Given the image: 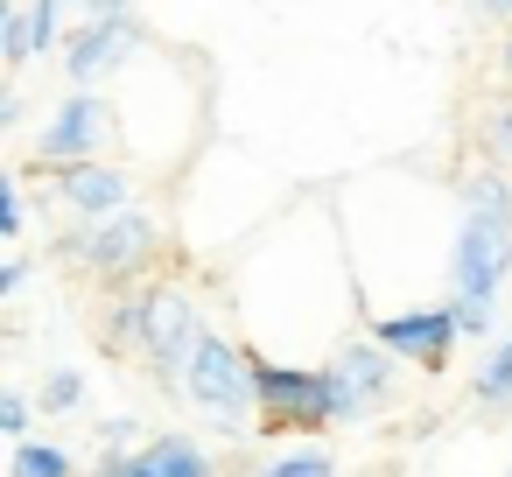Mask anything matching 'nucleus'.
<instances>
[{
  "label": "nucleus",
  "instance_id": "nucleus-1",
  "mask_svg": "<svg viewBox=\"0 0 512 477\" xmlns=\"http://www.w3.org/2000/svg\"><path fill=\"white\" fill-rule=\"evenodd\" d=\"M456 246H449V302L463 309V337H498V288L512 274V176L477 169L456 190Z\"/></svg>",
  "mask_w": 512,
  "mask_h": 477
},
{
  "label": "nucleus",
  "instance_id": "nucleus-2",
  "mask_svg": "<svg viewBox=\"0 0 512 477\" xmlns=\"http://www.w3.org/2000/svg\"><path fill=\"white\" fill-rule=\"evenodd\" d=\"M50 260H64L71 274L99 281V288H127V281H155L162 267V218L155 211H120V218H92V225H64L50 239Z\"/></svg>",
  "mask_w": 512,
  "mask_h": 477
},
{
  "label": "nucleus",
  "instance_id": "nucleus-3",
  "mask_svg": "<svg viewBox=\"0 0 512 477\" xmlns=\"http://www.w3.org/2000/svg\"><path fill=\"white\" fill-rule=\"evenodd\" d=\"M183 400L211 421L218 442H253L260 428V386H253V351L232 330H204L190 372H183Z\"/></svg>",
  "mask_w": 512,
  "mask_h": 477
},
{
  "label": "nucleus",
  "instance_id": "nucleus-4",
  "mask_svg": "<svg viewBox=\"0 0 512 477\" xmlns=\"http://www.w3.org/2000/svg\"><path fill=\"white\" fill-rule=\"evenodd\" d=\"M204 330H211V316L197 309V295L190 288H176V281H148V330H141V372L169 393V400H183V372H190V358H197V344H204Z\"/></svg>",
  "mask_w": 512,
  "mask_h": 477
},
{
  "label": "nucleus",
  "instance_id": "nucleus-5",
  "mask_svg": "<svg viewBox=\"0 0 512 477\" xmlns=\"http://www.w3.org/2000/svg\"><path fill=\"white\" fill-rule=\"evenodd\" d=\"M120 148V106L92 85H71L50 113H43V134H36V155L29 169H64V162H106Z\"/></svg>",
  "mask_w": 512,
  "mask_h": 477
},
{
  "label": "nucleus",
  "instance_id": "nucleus-6",
  "mask_svg": "<svg viewBox=\"0 0 512 477\" xmlns=\"http://www.w3.org/2000/svg\"><path fill=\"white\" fill-rule=\"evenodd\" d=\"M246 351H253V344H246ZM253 386H260V428L316 435V428L337 421V400H330V372H323V365H288V358L253 351Z\"/></svg>",
  "mask_w": 512,
  "mask_h": 477
},
{
  "label": "nucleus",
  "instance_id": "nucleus-7",
  "mask_svg": "<svg viewBox=\"0 0 512 477\" xmlns=\"http://www.w3.org/2000/svg\"><path fill=\"white\" fill-rule=\"evenodd\" d=\"M148 43H155V36H148L134 15H92L85 29L64 36V78H71V85H113Z\"/></svg>",
  "mask_w": 512,
  "mask_h": 477
},
{
  "label": "nucleus",
  "instance_id": "nucleus-8",
  "mask_svg": "<svg viewBox=\"0 0 512 477\" xmlns=\"http://www.w3.org/2000/svg\"><path fill=\"white\" fill-rule=\"evenodd\" d=\"M393 358L400 351H386L372 330L365 337H351L323 372H330V400H337V421H365V414H379V407H393Z\"/></svg>",
  "mask_w": 512,
  "mask_h": 477
},
{
  "label": "nucleus",
  "instance_id": "nucleus-9",
  "mask_svg": "<svg viewBox=\"0 0 512 477\" xmlns=\"http://www.w3.org/2000/svg\"><path fill=\"white\" fill-rule=\"evenodd\" d=\"M43 183H50V204H64L71 225L134 211V176H127L113 155H106V162H64V169H43Z\"/></svg>",
  "mask_w": 512,
  "mask_h": 477
},
{
  "label": "nucleus",
  "instance_id": "nucleus-10",
  "mask_svg": "<svg viewBox=\"0 0 512 477\" xmlns=\"http://www.w3.org/2000/svg\"><path fill=\"white\" fill-rule=\"evenodd\" d=\"M386 351H400V358H414V365H449V351H456V337H463V309L456 302H428V309H393V316H372L365 323Z\"/></svg>",
  "mask_w": 512,
  "mask_h": 477
},
{
  "label": "nucleus",
  "instance_id": "nucleus-11",
  "mask_svg": "<svg viewBox=\"0 0 512 477\" xmlns=\"http://www.w3.org/2000/svg\"><path fill=\"white\" fill-rule=\"evenodd\" d=\"M57 15H64V0H22V8H0V57L22 71L29 57L57 50V43H64Z\"/></svg>",
  "mask_w": 512,
  "mask_h": 477
},
{
  "label": "nucleus",
  "instance_id": "nucleus-12",
  "mask_svg": "<svg viewBox=\"0 0 512 477\" xmlns=\"http://www.w3.org/2000/svg\"><path fill=\"white\" fill-rule=\"evenodd\" d=\"M141 330H148V281L106 288V302H99V323H92L99 351H113V358H141Z\"/></svg>",
  "mask_w": 512,
  "mask_h": 477
},
{
  "label": "nucleus",
  "instance_id": "nucleus-13",
  "mask_svg": "<svg viewBox=\"0 0 512 477\" xmlns=\"http://www.w3.org/2000/svg\"><path fill=\"white\" fill-rule=\"evenodd\" d=\"M141 463H148V477H225L218 456H211L197 435H183V428L148 435V442H141Z\"/></svg>",
  "mask_w": 512,
  "mask_h": 477
},
{
  "label": "nucleus",
  "instance_id": "nucleus-14",
  "mask_svg": "<svg viewBox=\"0 0 512 477\" xmlns=\"http://www.w3.org/2000/svg\"><path fill=\"white\" fill-rule=\"evenodd\" d=\"M470 400H477L484 414H512V337L491 344V358H484L477 379H470Z\"/></svg>",
  "mask_w": 512,
  "mask_h": 477
},
{
  "label": "nucleus",
  "instance_id": "nucleus-15",
  "mask_svg": "<svg viewBox=\"0 0 512 477\" xmlns=\"http://www.w3.org/2000/svg\"><path fill=\"white\" fill-rule=\"evenodd\" d=\"M253 477H337V456H330L323 442H309V449H274V456L253 463Z\"/></svg>",
  "mask_w": 512,
  "mask_h": 477
},
{
  "label": "nucleus",
  "instance_id": "nucleus-16",
  "mask_svg": "<svg viewBox=\"0 0 512 477\" xmlns=\"http://www.w3.org/2000/svg\"><path fill=\"white\" fill-rule=\"evenodd\" d=\"M8 477H78V463H71V449L64 442H15V463H8Z\"/></svg>",
  "mask_w": 512,
  "mask_h": 477
},
{
  "label": "nucleus",
  "instance_id": "nucleus-17",
  "mask_svg": "<svg viewBox=\"0 0 512 477\" xmlns=\"http://www.w3.org/2000/svg\"><path fill=\"white\" fill-rule=\"evenodd\" d=\"M36 400H43L50 414H71V407H85V372H71V365H50V372H43V386H36Z\"/></svg>",
  "mask_w": 512,
  "mask_h": 477
},
{
  "label": "nucleus",
  "instance_id": "nucleus-18",
  "mask_svg": "<svg viewBox=\"0 0 512 477\" xmlns=\"http://www.w3.org/2000/svg\"><path fill=\"white\" fill-rule=\"evenodd\" d=\"M484 155L512 169V99H505V106H491V120H484Z\"/></svg>",
  "mask_w": 512,
  "mask_h": 477
},
{
  "label": "nucleus",
  "instance_id": "nucleus-19",
  "mask_svg": "<svg viewBox=\"0 0 512 477\" xmlns=\"http://www.w3.org/2000/svg\"><path fill=\"white\" fill-rule=\"evenodd\" d=\"M0 239H22V169L0 176Z\"/></svg>",
  "mask_w": 512,
  "mask_h": 477
},
{
  "label": "nucleus",
  "instance_id": "nucleus-20",
  "mask_svg": "<svg viewBox=\"0 0 512 477\" xmlns=\"http://www.w3.org/2000/svg\"><path fill=\"white\" fill-rule=\"evenodd\" d=\"M0 435H8V442H29V393H22V386L0 393Z\"/></svg>",
  "mask_w": 512,
  "mask_h": 477
},
{
  "label": "nucleus",
  "instance_id": "nucleus-21",
  "mask_svg": "<svg viewBox=\"0 0 512 477\" xmlns=\"http://www.w3.org/2000/svg\"><path fill=\"white\" fill-rule=\"evenodd\" d=\"M99 449H141V421L134 414H106L99 421Z\"/></svg>",
  "mask_w": 512,
  "mask_h": 477
},
{
  "label": "nucleus",
  "instance_id": "nucleus-22",
  "mask_svg": "<svg viewBox=\"0 0 512 477\" xmlns=\"http://www.w3.org/2000/svg\"><path fill=\"white\" fill-rule=\"evenodd\" d=\"M92 477H148V463H141V449H106L92 463Z\"/></svg>",
  "mask_w": 512,
  "mask_h": 477
},
{
  "label": "nucleus",
  "instance_id": "nucleus-23",
  "mask_svg": "<svg viewBox=\"0 0 512 477\" xmlns=\"http://www.w3.org/2000/svg\"><path fill=\"white\" fill-rule=\"evenodd\" d=\"M29 267H36V260H29V253H15V260H8V267H0V295H8V302H15V295H22V288H29Z\"/></svg>",
  "mask_w": 512,
  "mask_h": 477
},
{
  "label": "nucleus",
  "instance_id": "nucleus-24",
  "mask_svg": "<svg viewBox=\"0 0 512 477\" xmlns=\"http://www.w3.org/2000/svg\"><path fill=\"white\" fill-rule=\"evenodd\" d=\"M22 113H29V99H22V92L0 99V127H22Z\"/></svg>",
  "mask_w": 512,
  "mask_h": 477
},
{
  "label": "nucleus",
  "instance_id": "nucleus-25",
  "mask_svg": "<svg viewBox=\"0 0 512 477\" xmlns=\"http://www.w3.org/2000/svg\"><path fill=\"white\" fill-rule=\"evenodd\" d=\"M85 15H134V0H78Z\"/></svg>",
  "mask_w": 512,
  "mask_h": 477
},
{
  "label": "nucleus",
  "instance_id": "nucleus-26",
  "mask_svg": "<svg viewBox=\"0 0 512 477\" xmlns=\"http://www.w3.org/2000/svg\"><path fill=\"white\" fill-rule=\"evenodd\" d=\"M477 8H484L491 22H512V0H477Z\"/></svg>",
  "mask_w": 512,
  "mask_h": 477
},
{
  "label": "nucleus",
  "instance_id": "nucleus-27",
  "mask_svg": "<svg viewBox=\"0 0 512 477\" xmlns=\"http://www.w3.org/2000/svg\"><path fill=\"white\" fill-rule=\"evenodd\" d=\"M498 64H505V85H512V36H505V57H498Z\"/></svg>",
  "mask_w": 512,
  "mask_h": 477
},
{
  "label": "nucleus",
  "instance_id": "nucleus-28",
  "mask_svg": "<svg viewBox=\"0 0 512 477\" xmlns=\"http://www.w3.org/2000/svg\"><path fill=\"white\" fill-rule=\"evenodd\" d=\"M64 8H78V0H64Z\"/></svg>",
  "mask_w": 512,
  "mask_h": 477
},
{
  "label": "nucleus",
  "instance_id": "nucleus-29",
  "mask_svg": "<svg viewBox=\"0 0 512 477\" xmlns=\"http://www.w3.org/2000/svg\"><path fill=\"white\" fill-rule=\"evenodd\" d=\"M505 477H512V470H505Z\"/></svg>",
  "mask_w": 512,
  "mask_h": 477
}]
</instances>
